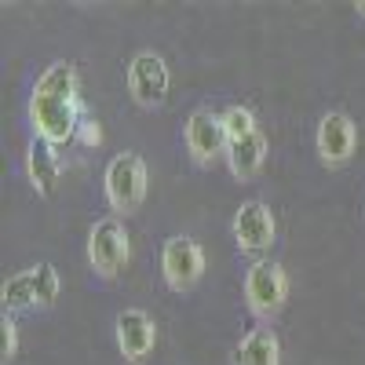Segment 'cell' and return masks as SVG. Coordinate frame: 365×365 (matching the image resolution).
<instances>
[{"instance_id":"obj_1","label":"cell","mask_w":365,"mask_h":365,"mask_svg":"<svg viewBox=\"0 0 365 365\" xmlns=\"http://www.w3.org/2000/svg\"><path fill=\"white\" fill-rule=\"evenodd\" d=\"M29 120H34L37 139H48L51 146L77 139L84 110L77 99V73L70 63H51L41 73L34 99H29Z\"/></svg>"},{"instance_id":"obj_2","label":"cell","mask_w":365,"mask_h":365,"mask_svg":"<svg viewBox=\"0 0 365 365\" xmlns=\"http://www.w3.org/2000/svg\"><path fill=\"white\" fill-rule=\"evenodd\" d=\"M146 197V165L139 154H117L106 168V201L117 212H132Z\"/></svg>"},{"instance_id":"obj_3","label":"cell","mask_w":365,"mask_h":365,"mask_svg":"<svg viewBox=\"0 0 365 365\" xmlns=\"http://www.w3.org/2000/svg\"><path fill=\"white\" fill-rule=\"evenodd\" d=\"M285 292H289V282H285V270L278 263H252L249 274H245V299H249V311L267 318L274 311H282L285 303Z\"/></svg>"},{"instance_id":"obj_4","label":"cell","mask_w":365,"mask_h":365,"mask_svg":"<svg viewBox=\"0 0 365 365\" xmlns=\"http://www.w3.org/2000/svg\"><path fill=\"white\" fill-rule=\"evenodd\" d=\"M128 259V234L117 220H103L91 227L88 234V263L96 267V274L103 278H113V274L125 267Z\"/></svg>"},{"instance_id":"obj_5","label":"cell","mask_w":365,"mask_h":365,"mask_svg":"<svg viewBox=\"0 0 365 365\" xmlns=\"http://www.w3.org/2000/svg\"><path fill=\"white\" fill-rule=\"evenodd\" d=\"M161 270H165V282L182 292V289H194L201 270H205V252L197 241L190 237H168L165 249H161Z\"/></svg>"},{"instance_id":"obj_6","label":"cell","mask_w":365,"mask_h":365,"mask_svg":"<svg viewBox=\"0 0 365 365\" xmlns=\"http://www.w3.org/2000/svg\"><path fill=\"white\" fill-rule=\"evenodd\" d=\"M128 91L143 106H158L168 91V66L154 51H139L128 66Z\"/></svg>"},{"instance_id":"obj_7","label":"cell","mask_w":365,"mask_h":365,"mask_svg":"<svg viewBox=\"0 0 365 365\" xmlns=\"http://www.w3.org/2000/svg\"><path fill=\"white\" fill-rule=\"evenodd\" d=\"M187 150L194 154V161H216L220 154H227L223 117H216L212 110H194L187 120Z\"/></svg>"},{"instance_id":"obj_8","label":"cell","mask_w":365,"mask_h":365,"mask_svg":"<svg viewBox=\"0 0 365 365\" xmlns=\"http://www.w3.org/2000/svg\"><path fill=\"white\" fill-rule=\"evenodd\" d=\"M274 216L263 201H245L234 216V237L245 252H263L274 245Z\"/></svg>"},{"instance_id":"obj_9","label":"cell","mask_w":365,"mask_h":365,"mask_svg":"<svg viewBox=\"0 0 365 365\" xmlns=\"http://www.w3.org/2000/svg\"><path fill=\"white\" fill-rule=\"evenodd\" d=\"M354 143H358V132H354V120L340 110H332L322 117L318 125V154L325 165H344L351 154H354Z\"/></svg>"},{"instance_id":"obj_10","label":"cell","mask_w":365,"mask_h":365,"mask_svg":"<svg viewBox=\"0 0 365 365\" xmlns=\"http://www.w3.org/2000/svg\"><path fill=\"white\" fill-rule=\"evenodd\" d=\"M154 340H158V329L150 322L146 311H120L117 314V347L128 361H143L150 351H154Z\"/></svg>"},{"instance_id":"obj_11","label":"cell","mask_w":365,"mask_h":365,"mask_svg":"<svg viewBox=\"0 0 365 365\" xmlns=\"http://www.w3.org/2000/svg\"><path fill=\"white\" fill-rule=\"evenodd\" d=\"M26 172L34 179V187L41 197L55 194V182H58V158H55V146L48 139H34L26 150Z\"/></svg>"},{"instance_id":"obj_12","label":"cell","mask_w":365,"mask_h":365,"mask_svg":"<svg viewBox=\"0 0 365 365\" xmlns=\"http://www.w3.org/2000/svg\"><path fill=\"white\" fill-rule=\"evenodd\" d=\"M234 365H282V344L270 329H252L234 351Z\"/></svg>"},{"instance_id":"obj_13","label":"cell","mask_w":365,"mask_h":365,"mask_svg":"<svg viewBox=\"0 0 365 365\" xmlns=\"http://www.w3.org/2000/svg\"><path fill=\"white\" fill-rule=\"evenodd\" d=\"M263 158H267V139H263V132H252V135H245V139L227 143V161H230V172H234L237 179H252V175L259 172Z\"/></svg>"},{"instance_id":"obj_14","label":"cell","mask_w":365,"mask_h":365,"mask_svg":"<svg viewBox=\"0 0 365 365\" xmlns=\"http://www.w3.org/2000/svg\"><path fill=\"white\" fill-rule=\"evenodd\" d=\"M0 299H4V311H22V307H34L37 299V278L34 270H22L15 274V278L4 282V289H0Z\"/></svg>"},{"instance_id":"obj_15","label":"cell","mask_w":365,"mask_h":365,"mask_svg":"<svg viewBox=\"0 0 365 365\" xmlns=\"http://www.w3.org/2000/svg\"><path fill=\"white\" fill-rule=\"evenodd\" d=\"M223 128H227V143H234V139H245V135L259 132V128H256V117H252V110H245V106H230V110L223 113Z\"/></svg>"},{"instance_id":"obj_16","label":"cell","mask_w":365,"mask_h":365,"mask_svg":"<svg viewBox=\"0 0 365 365\" xmlns=\"http://www.w3.org/2000/svg\"><path fill=\"white\" fill-rule=\"evenodd\" d=\"M77 139H81L84 146H99V139H103V135H99V125H96L91 117H84V120H81V132H77Z\"/></svg>"},{"instance_id":"obj_17","label":"cell","mask_w":365,"mask_h":365,"mask_svg":"<svg viewBox=\"0 0 365 365\" xmlns=\"http://www.w3.org/2000/svg\"><path fill=\"white\" fill-rule=\"evenodd\" d=\"M0 329H4V358H15V322L11 318H4V325H0Z\"/></svg>"},{"instance_id":"obj_18","label":"cell","mask_w":365,"mask_h":365,"mask_svg":"<svg viewBox=\"0 0 365 365\" xmlns=\"http://www.w3.org/2000/svg\"><path fill=\"white\" fill-rule=\"evenodd\" d=\"M358 15H365V4H358Z\"/></svg>"}]
</instances>
